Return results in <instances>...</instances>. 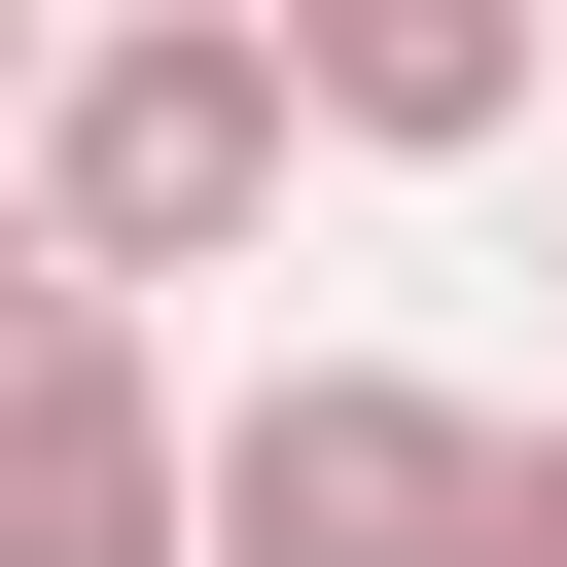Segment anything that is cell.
<instances>
[{"instance_id": "3", "label": "cell", "mask_w": 567, "mask_h": 567, "mask_svg": "<svg viewBox=\"0 0 567 567\" xmlns=\"http://www.w3.org/2000/svg\"><path fill=\"white\" fill-rule=\"evenodd\" d=\"M0 567H213V425L142 390V284L0 390Z\"/></svg>"}, {"instance_id": "2", "label": "cell", "mask_w": 567, "mask_h": 567, "mask_svg": "<svg viewBox=\"0 0 567 567\" xmlns=\"http://www.w3.org/2000/svg\"><path fill=\"white\" fill-rule=\"evenodd\" d=\"M213 567H532V425L425 354H284L213 390Z\"/></svg>"}, {"instance_id": "7", "label": "cell", "mask_w": 567, "mask_h": 567, "mask_svg": "<svg viewBox=\"0 0 567 567\" xmlns=\"http://www.w3.org/2000/svg\"><path fill=\"white\" fill-rule=\"evenodd\" d=\"M532 567H567V390H532Z\"/></svg>"}, {"instance_id": "4", "label": "cell", "mask_w": 567, "mask_h": 567, "mask_svg": "<svg viewBox=\"0 0 567 567\" xmlns=\"http://www.w3.org/2000/svg\"><path fill=\"white\" fill-rule=\"evenodd\" d=\"M284 71H319V142H390V177H496V142H532V0H284Z\"/></svg>"}, {"instance_id": "6", "label": "cell", "mask_w": 567, "mask_h": 567, "mask_svg": "<svg viewBox=\"0 0 567 567\" xmlns=\"http://www.w3.org/2000/svg\"><path fill=\"white\" fill-rule=\"evenodd\" d=\"M35 71H71V35H35V0H0V177H35Z\"/></svg>"}, {"instance_id": "1", "label": "cell", "mask_w": 567, "mask_h": 567, "mask_svg": "<svg viewBox=\"0 0 567 567\" xmlns=\"http://www.w3.org/2000/svg\"><path fill=\"white\" fill-rule=\"evenodd\" d=\"M284 142H319L284 0H71V71H35L71 284H248V248H284Z\"/></svg>"}, {"instance_id": "5", "label": "cell", "mask_w": 567, "mask_h": 567, "mask_svg": "<svg viewBox=\"0 0 567 567\" xmlns=\"http://www.w3.org/2000/svg\"><path fill=\"white\" fill-rule=\"evenodd\" d=\"M71 319H106V284H71V213H35V177H0V390H35V354H71Z\"/></svg>"}]
</instances>
